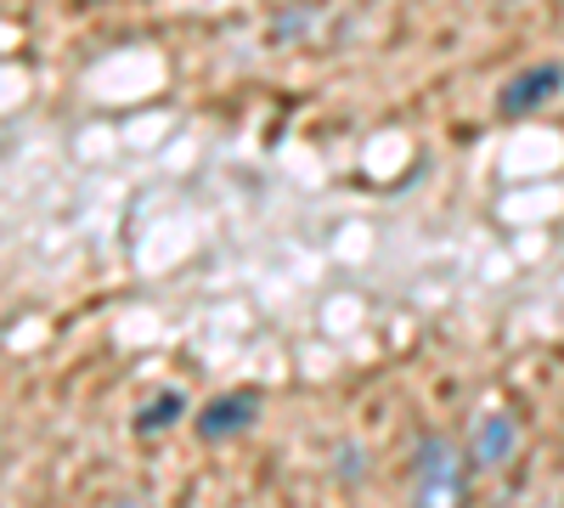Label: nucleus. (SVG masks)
I'll use <instances>...</instances> for the list:
<instances>
[{
	"label": "nucleus",
	"instance_id": "obj_1",
	"mask_svg": "<svg viewBox=\"0 0 564 508\" xmlns=\"http://www.w3.org/2000/svg\"><path fill=\"white\" fill-rule=\"evenodd\" d=\"M468 502V464L463 446L430 435L412 457V508H463Z\"/></svg>",
	"mask_w": 564,
	"mask_h": 508
},
{
	"label": "nucleus",
	"instance_id": "obj_2",
	"mask_svg": "<svg viewBox=\"0 0 564 508\" xmlns=\"http://www.w3.org/2000/svg\"><path fill=\"white\" fill-rule=\"evenodd\" d=\"M513 452H520V419L508 407H486L468 435V464L475 469H508Z\"/></svg>",
	"mask_w": 564,
	"mask_h": 508
},
{
	"label": "nucleus",
	"instance_id": "obj_3",
	"mask_svg": "<svg viewBox=\"0 0 564 508\" xmlns=\"http://www.w3.org/2000/svg\"><path fill=\"white\" fill-rule=\"evenodd\" d=\"M260 419V396L238 390V396H220L215 407H204V419H198V435L204 441H220V435H238Z\"/></svg>",
	"mask_w": 564,
	"mask_h": 508
},
{
	"label": "nucleus",
	"instance_id": "obj_4",
	"mask_svg": "<svg viewBox=\"0 0 564 508\" xmlns=\"http://www.w3.org/2000/svg\"><path fill=\"white\" fill-rule=\"evenodd\" d=\"M558 79H564V68L558 63H542V68H525L520 79H513L508 90H502V114H531L536 102H547L553 90H558Z\"/></svg>",
	"mask_w": 564,
	"mask_h": 508
},
{
	"label": "nucleus",
	"instance_id": "obj_5",
	"mask_svg": "<svg viewBox=\"0 0 564 508\" xmlns=\"http://www.w3.org/2000/svg\"><path fill=\"white\" fill-rule=\"evenodd\" d=\"M181 407H186V396H175V390H170V396H159V401H153V407L135 419V430H159V424H170Z\"/></svg>",
	"mask_w": 564,
	"mask_h": 508
}]
</instances>
